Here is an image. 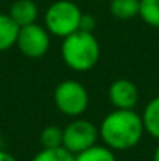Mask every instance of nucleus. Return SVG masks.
<instances>
[{
    "label": "nucleus",
    "instance_id": "0eeeda50",
    "mask_svg": "<svg viewBox=\"0 0 159 161\" xmlns=\"http://www.w3.org/2000/svg\"><path fill=\"white\" fill-rule=\"evenodd\" d=\"M108 99L115 109H134L139 102V89L131 80L119 78L109 85Z\"/></svg>",
    "mask_w": 159,
    "mask_h": 161
},
{
    "label": "nucleus",
    "instance_id": "7ed1b4c3",
    "mask_svg": "<svg viewBox=\"0 0 159 161\" xmlns=\"http://www.w3.org/2000/svg\"><path fill=\"white\" fill-rule=\"evenodd\" d=\"M83 11L80 6L70 0H56L45 9L44 27L50 36L66 38L77 30H80Z\"/></svg>",
    "mask_w": 159,
    "mask_h": 161
},
{
    "label": "nucleus",
    "instance_id": "f257e3e1",
    "mask_svg": "<svg viewBox=\"0 0 159 161\" xmlns=\"http://www.w3.org/2000/svg\"><path fill=\"white\" fill-rule=\"evenodd\" d=\"M145 133L142 116L134 109H112L98 127L102 142L114 152H123L136 147Z\"/></svg>",
    "mask_w": 159,
    "mask_h": 161
},
{
    "label": "nucleus",
    "instance_id": "1a4fd4ad",
    "mask_svg": "<svg viewBox=\"0 0 159 161\" xmlns=\"http://www.w3.org/2000/svg\"><path fill=\"white\" fill-rule=\"evenodd\" d=\"M19 25L6 13H0V52H6L16 46Z\"/></svg>",
    "mask_w": 159,
    "mask_h": 161
},
{
    "label": "nucleus",
    "instance_id": "2eb2a0df",
    "mask_svg": "<svg viewBox=\"0 0 159 161\" xmlns=\"http://www.w3.org/2000/svg\"><path fill=\"white\" fill-rule=\"evenodd\" d=\"M39 141L44 149L62 147V128H59L58 125H47L41 131Z\"/></svg>",
    "mask_w": 159,
    "mask_h": 161
},
{
    "label": "nucleus",
    "instance_id": "f03ea898",
    "mask_svg": "<svg viewBox=\"0 0 159 161\" xmlns=\"http://www.w3.org/2000/svg\"><path fill=\"white\" fill-rule=\"evenodd\" d=\"M61 56L66 66L75 72H87L100 59V42L92 31L77 30L62 38Z\"/></svg>",
    "mask_w": 159,
    "mask_h": 161
},
{
    "label": "nucleus",
    "instance_id": "ddd939ff",
    "mask_svg": "<svg viewBox=\"0 0 159 161\" xmlns=\"http://www.w3.org/2000/svg\"><path fill=\"white\" fill-rule=\"evenodd\" d=\"M139 16L147 25L159 28V0H140Z\"/></svg>",
    "mask_w": 159,
    "mask_h": 161
},
{
    "label": "nucleus",
    "instance_id": "9d476101",
    "mask_svg": "<svg viewBox=\"0 0 159 161\" xmlns=\"http://www.w3.org/2000/svg\"><path fill=\"white\" fill-rule=\"evenodd\" d=\"M140 116H142L145 133H148L151 138L159 141V96L153 97L145 105L144 113Z\"/></svg>",
    "mask_w": 159,
    "mask_h": 161
},
{
    "label": "nucleus",
    "instance_id": "20e7f679",
    "mask_svg": "<svg viewBox=\"0 0 159 161\" xmlns=\"http://www.w3.org/2000/svg\"><path fill=\"white\" fill-rule=\"evenodd\" d=\"M53 100L61 114L67 117H80L89 107V92L83 83L69 78L56 85Z\"/></svg>",
    "mask_w": 159,
    "mask_h": 161
},
{
    "label": "nucleus",
    "instance_id": "f8f14e48",
    "mask_svg": "<svg viewBox=\"0 0 159 161\" xmlns=\"http://www.w3.org/2000/svg\"><path fill=\"white\" fill-rule=\"evenodd\" d=\"M75 161H117L115 152L105 144H95L75 155Z\"/></svg>",
    "mask_w": 159,
    "mask_h": 161
},
{
    "label": "nucleus",
    "instance_id": "6e6552de",
    "mask_svg": "<svg viewBox=\"0 0 159 161\" xmlns=\"http://www.w3.org/2000/svg\"><path fill=\"white\" fill-rule=\"evenodd\" d=\"M8 14L20 28V27H25L30 24H36L38 16H39V9L33 0H16L9 6Z\"/></svg>",
    "mask_w": 159,
    "mask_h": 161
},
{
    "label": "nucleus",
    "instance_id": "9b49d317",
    "mask_svg": "<svg viewBox=\"0 0 159 161\" xmlns=\"http://www.w3.org/2000/svg\"><path fill=\"white\" fill-rule=\"evenodd\" d=\"M139 6L140 0H111L109 11L115 19L130 20L139 16Z\"/></svg>",
    "mask_w": 159,
    "mask_h": 161
},
{
    "label": "nucleus",
    "instance_id": "a211bd4d",
    "mask_svg": "<svg viewBox=\"0 0 159 161\" xmlns=\"http://www.w3.org/2000/svg\"><path fill=\"white\" fill-rule=\"evenodd\" d=\"M153 161H159V144L156 146V149L153 152Z\"/></svg>",
    "mask_w": 159,
    "mask_h": 161
},
{
    "label": "nucleus",
    "instance_id": "f3484780",
    "mask_svg": "<svg viewBox=\"0 0 159 161\" xmlns=\"http://www.w3.org/2000/svg\"><path fill=\"white\" fill-rule=\"evenodd\" d=\"M0 161H17V160H16V157H14V155H11L9 152H6V150L0 149Z\"/></svg>",
    "mask_w": 159,
    "mask_h": 161
},
{
    "label": "nucleus",
    "instance_id": "4468645a",
    "mask_svg": "<svg viewBox=\"0 0 159 161\" xmlns=\"http://www.w3.org/2000/svg\"><path fill=\"white\" fill-rule=\"evenodd\" d=\"M31 161H75V155L70 153L64 147H55V149H41Z\"/></svg>",
    "mask_w": 159,
    "mask_h": 161
},
{
    "label": "nucleus",
    "instance_id": "39448f33",
    "mask_svg": "<svg viewBox=\"0 0 159 161\" xmlns=\"http://www.w3.org/2000/svg\"><path fill=\"white\" fill-rule=\"evenodd\" d=\"M98 138V127L87 119L73 117L62 128V147L73 155L95 146Z\"/></svg>",
    "mask_w": 159,
    "mask_h": 161
},
{
    "label": "nucleus",
    "instance_id": "423d86ee",
    "mask_svg": "<svg viewBox=\"0 0 159 161\" xmlns=\"http://www.w3.org/2000/svg\"><path fill=\"white\" fill-rule=\"evenodd\" d=\"M16 47L19 52L31 59L42 58L50 47V33L39 24H30L19 28Z\"/></svg>",
    "mask_w": 159,
    "mask_h": 161
},
{
    "label": "nucleus",
    "instance_id": "dca6fc26",
    "mask_svg": "<svg viewBox=\"0 0 159 161\" xmlns=\"http://www.w3.org/2000/svg\"><path fill=\"white\" fill-rule=\"evenodd\" d=\"M94 28H95V19L94 16L91 14H84L81 16V22H80V30H84V31H92L94 33Z\"/></svg>",
    "mask_w": 159,
    "mask_h": 161
}]
</instances>
